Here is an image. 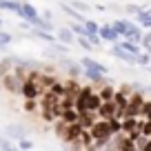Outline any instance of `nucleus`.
<instances>
[{
  "instance_id": "nucleus-14",
  "label": "nucleus",
  "mask_w": 151,
  "mask_h": 151,
  "mask_svg": "<svg viewBox=\"0 0 151 151\" xmlns=\"http://www.w3.org/2000/svg\"><path fill=\"white\" fill-rule=\"evenodd\" d=\"M60 9L65 11V14L69 16V18L78 20V22H85V20H87V18H85L82 14H78V9H73V7H71V5H67V2H62V5H60Z\"/></svg>"
},
{
  "instance_id": "nucleus-9",
  "label": "nucleus",
  "mask_w": 151,
  "mask_h": 151,
  "mask_svg": "<svg viewBox=\"0 0 151 151\" xmlns=\"http://www.w3.org/2000/svg\"><path fill=\"white\" fill-rule=\"evenodd\" d=\"M80 67H85V69H93V71H100V73L107 76V67H104L102 62L93 60V58H82V60H80Z\"/></svg>"
},
{
  "instance_id": "nucleus-8",
  "label": "nucleus",
  "mask_w": 151,
  "mask_h": 151,
  "mask_svg": "<svg viewBox=\"0 0 151 151\" xmlns=\"http://www.w3.org/2000/svg\"><path fill=\"white\" fill-rule=\"evenodd\" d=\"M5 136L11 140H20V138L27 136V129L20 127V124H9V127H5Z\"/></svg>"
},
{
  "instance_id": "nucleus-11",
  "label": "nucleus",
  "mask_w": 151,
  "mask_h": 151,
  "mask_svg": "<svg viewBox=\"0 0 151 151\" xmlns=\"http://www.w3.org/2000/svg\"><path fill=\"white\" fill-rule=\"evenodd\" d=\"M0 9H2V11H14L16 16H20V11H22V2H18V0H0Z\"/></svg>"
},
{
  "instance_id": "nucleus-32",
  "label": "nucleus",
  "mask_w": 151,
  "mask_h": 151,
  "mask_svg": "<svg viewBox=\"0 0 151 151\" xmlns=\"http://www.w3.org/2000/svg\"><path fill=\"white\" fill-rule=\"evenodd\" d=\"M42 18H45V20H51V11L45 9V11H42Z\"/></svg>"
},
{
  "instance_id": "nucleus-6",
  "label": "nucleus",
  "mask_w": 151,
  "mask_h": 151,
  "mask_svg": "<svg viewBox=\"0 0 151 151\" xmlns=\"http://www.w3.org/2000/svg\"><path fill=\"white\" fill-rule=\"evenodd\" d=\"M111 56H116L118 60H124L129 62V65H138V56H133V53H129L127 49H122L120 45H116V47H111Z\"/></svg>"
},
{
  "instance_id": "nucleus-34",
  "label": "nucleus",
  "mask_w": 151,
  "mask_h": 151,
  "mask_svg": "<svg viewBox=\"0 0 151 151\" xmlns=\"http://www.w3.org/2000/svg\"><path fill=\"white\" fill-rule=\"evenodd\" d=\"M0 27H2V18H0Z\"/></svg>"
},
{
  "instance_id": "nucleus-26",
  "label": "nucleus",
  "mask_w": 151,
  "mask_h": 151,
  "mask_svg": "<svg viewBox=\"0 0 151 151\" xmlns=\"http://www.w3.org/2000/svg\"><path fill=\"white\" fill-rule=\"evenodd\" d=\"M100 98H102V100H111V98H113V89H111L109 85H104L102 91H100Z\"/></svg>"
},
{
  "instance_id": "nucleus-35",
  "label": "nucleus",
  "mask_w": 151,
  "mask_h": 151,
  "mask_svg": "<svg viewBox=\"0 0 151 151\" xmlns=\"http://www.w3.org/2000/svg\"><path fill=\"white\" fill-rule=\"evenodd\" d=\"M149 91H151V87H149Z\"/></svg>"
},
{
  "instance_id": "nucleus-19",
  "label": "nucleus",
  "mask_w": 151,
  "mask_h": 151,
  "mask_svg": "<svg viewBox=\"0 0 151 151\" xmlns=\"http://www.w3.org/2000/svg\"><path fill=\"white\" fill-rule=\"evenodd\" d=\"M69 29L76 33V36H85V33H87V29H85V22H78V20H73V22L69 24Z\"/></svg>"
},
{
  "instance_id": "nucleus-21",
  "label": "nucleus",
  "mask_w": 151,
  "mask_h": 151,
  "mask_svg": "<svg viewBox=\"0 0 151 151\" xmlns=\"http://www.w3.org/2000/svg\"><path fill=\"white\" fill-rule=\"evenodd\" d=\"M76 40H78V45H80V47L82 49H85V51H93V45H91L89 42V38H87V36H78V38H76Z\"/></svg>"
},
{
  "instance_id": "nucleus-27",
  "label": "nucleus",
  "mask_w": 151,
  "mask_h": 151,
  "mask_svg": "<svg viewBox=\"0 0 151 151\" xmlns=\"http://www.w3.org/2000/svg\"><path fill=\"white\" fill-rule=\"evenodd\" d=\"M71 7H73V9H78V11H89L91 7L87 5V2H82V0H73V2H71Z\"/></svg>"
},
{
  "instance_id": "nucleus-28",
  "label": "nucleus",
  "mask_w": 151,
  "mask_h": 151,
  "mask_svg": "<svg viewBox=\"0 0 151 151\" xmlns=\"http://www.w3.org/2000/svg\"><path fill=\"white\" fill-rule=\"evenodd\" d=\"M24 109H27V111H36V109H38L36 98H27V100H24Z\"/></svg>"
},
{
  "instance_id": "nucleus-22",
  "label": "nucleus",
  "mask_w": 151,
  "mask_h": 151,
  "mask_svg": "<svg viewBox=\"0 0 151 151\" xmlns=\"http://www.w3.org/2000/svg\"><path fill=\"white\" fill-rule=\"evenodd\" d=\"M127 22H129V20H116V22H111V27L118 31V36H124V31H127Z\"/></svg>"
},
{
  "instance_id": "nucleus-2",
  "label": "nucleus",
  "mask_w": 151,
  "mask_h": 151,
  "mask_svg": "<svg viewBox=\"0 0 151 151\" xmlns=\"http://www.w3.org/2000/svg\"><path fill=\"white\" fill-rule=\"evenodd\" d=\"M2 87H5L9 93H20L22 91V78H20L16 71H7L2 76Z\"/></svg>"
},
{
  "instance_id": "nucleus-25",
  "label": "nucleus",
  "mask_w": 151,
  "mask_h": 151,
  "mask_svg": "<svg viewBox=\"0 0 151 151\" xmlns=\"http://www.w3.org/2000/svg\"><path fill=\"white\" fill-rule=\"evenodd\" d=\"M85 29H87V33H98L100 24H98V22H93V20H89V18H87V20H85ZM87 33H85V36H87Z\"/></svg>"
},
{
  "instance_id": "nucleus-7",
  "label": "nucleus",
  "mask_w": 151,
  "mask_h": 151,
  "mask_svg": "<svg viewBox=\"0 0 151 151\" xmlns=\"http://www.w3.org/2000/svg\"><path fill=\"white\" fill-rule=\"evenodd\" d=\"M98 36L102 38V40H107V42H116V40H118V31H116V29L111 27V24H102V27L98 29Z\"/></svg>"
},
{
  "instance_id": "nucleus-10",
  "label": "nucleus",
  "mask_w": 151,
  "mask_h": 151,
  "mask_svg": "<svg viewBox=\"0 0 151 151\" xmlns=\"http://www.w3.org/2000/svg\"><path fill=\"white\" fill-rule=\"evenodd\" d=\"M56 38L60 42H65V45H71L76 40V33L71 31L69 27H60V29H56Z\"/></svg>"
},
{
  "instance_id": "nucleus-20",
  "label": "nucleus",
  "mask_w": 151,
  "mask_h": 151,
  "mask_svg": "<svg viewBox=\"0 0 151 151\" xmlns=\"http://www.w3.org/2000/svg\"><path fill=\"white\" fill-rule=\"evenodd\" d=\"M11 40H14V36H11V33H7V31H0V51L9 47V42H11Z\"/></svg>"
},
{
  "instance_id": "nucleus-31",
  "label": "nucleus",
  "mask_w": 151,
  "mask_h": 151,
  "mask_svg": "<svg viewBox=\"0 0 151 151\" xmlns=\"http://www.w3.org/2000/svg\"><path fill=\"white\" fill-rule=\"evenodd\" d=\"M140 9H142V7H138V5H129V7H127V11H129V14H138Z\"/></svg>"
},
{
  "instance_id": "nucleus-4",
  "label": "nucleus",
  "mask_w": 151,
  "mask_h": 151,
  "mask_svg": "<svg viewBox=\"0 0 151 151\" xmlns=\"http://www.w3.org/2000/svg\"><path fill=\"white\" fill-rule=\"evenodd\" d=\"M20 93H22L24 98H38V96H40V87H38V82L33 80V78H24Z\"/></svg>"
},
{
  "instance_id": "nucleus-18",
  "label": "nucleus",
  "mask_w": 151,
  "mask_h": 151,
  "mask_svg": "<svg viewBox=\"0 0 151 151\" xmlns=\"http://www.w3.org/2000/svg\"><path fill=\"white\" fill-rule=\"evenodd\" d=\"M120 47L127 49L129 53H133V56H138V53H142V49L138 47V42H133V40H124V42H120Z\"/></svg>"
},
{
  "instance_id": "nucleus-12",
  "label": "nucleus",
  "mask_w": 151,
  "mask_h": 151,
  "mask_svg": "<svg viewBox=\"0 0 151 151\" xmlns=\"http://www.w3.org/2000/svg\"><path fill=\"white\" fill-rule=\"evenodd\" d=\"M31 36H33V38H40V40H45V42H49V45L56 40V38H53L47 29H40V27H31Z\"/></svg>"
},
{
  "instance_id": "nucleus-3",
  "label": "nucleus",
  "mask_w": 151,
  "mask_h": 151,
  "mask_svg": "<svg viewBox=\"0 0 151 151\" xmlns=\"http://www.w3.org/2000/svg\"><path fill=\"white\" fill-rule=\"evenodd\" d=\"M142 102H145V98H142L140 93L129 96V102H127V111H124V116H140V113H142Z\"/></svg>"
},
{
  "instance_id": "nucleus-24",
  "label": "nucleus",
  "mask_w": 151,
  "mask_h": 151,
  "mask_svg": "<svg viewBox=\"0 0 151 151\" xmlns=\"http://www.w3.org/2000/svg\"><path fill=\"white\" fill-rule=\"evenodd\" d=\"M14 140L11 138H7V136H2L0 138V149H5V151H14Z\"/></svg>"
},
{
  "instance_id": "nucleus-30",
  "label": "nucleus",
  "mask_w": 151,
  "mask_h": 151,
  "mask_svg": "<svg viewBox=\"0 0 151 151\" xmlns=\"http://www.w3.org/2000/svg\"><path fill=\"white\" fill-rule=\"evenodd\" d=\"M142 45H145L147 53H151V31L147 33V36H142Z\"/></svg>"
},
{
  "instance_id": "nucleus-29",
  "label": "nucleus",
  "mask_w": 151,
  "mask_h": 151,
  "mask_svg": "<svg viewBox=\"0 0 151 151\" xmlns=\"http://www.w3.org/2000/svg\"><path fill=\"white\" fill-rule=\"evenodd\" d=\"M18 147H20V149H33V142L27 140V136H24V138H20V140H18Z\"/></svg>"
},
{
  "instance_id": "nucleus-1",
  "label": "nucleus",
  "mask_w": 151,
  "mask_h": 151,
  "mask_svg": "<svg viewBox=\"0 0 151 151\" xmlns=\"http://www.w3.org/2000/svg\"><path fill=\"white\" fill-rule=\"evenodd\" d=\"M91 136H93V145H91V149H104V147L109 145V140H111L113 131L111 127H109V120H96L93 124H91Z\"/></svg>"
},
{
  "instance_id": "nucleus-13",
  "label": "nucleus",
  "mask_w": 151,
  "mask_h": 151,
  "mask_svg": "<svg viewBox=\"0 0 151 151\" xmlns=\"http://www.w3.org/2000/svg\"><path fill=\"white\" fill-rule=\"evenodd\" d=\"M82 73H85V78H87V80H91V82H98V85H104V73H100V71L85 69V67H82Z\"/></svg>"
},
{
  "instance_id": "nucleus-5",
  "label": "nucleus",
  "mask_w": 151,
  "mask_h": 151,
  "mask_svg": "<svg viewBox=\"0 0 151 151\" xmlns=\"http://www.w3.org/2000/svg\"><path fill=\"white\" fill-rule=\"evenodd\" d=\"M100 118L109 120V118H118V109H116V102L113 100H102V104L98 107Z\"/></svg>"
},
{
  "instance_id": "nucleus-15",
  "label": "nucleus",
  "mask_w": 151,
  "mask_h": 151,
  "mask_svg": "<svg viewBox=\"0 0 151 151\" xmlns=\"http://www.w3.org/2000/svg\"><path fill=\"white\" fill-rule=\"evenodd\" d=\"M36 16H40L36 7L29 5V2H22V11H20V18H24V20H33Z\"/></svg>"
},
{
  "instance_id": "nucleus-33",
  "label": "nucleus",
  "mask_w": 151,
  "mask_h": 151,
  "mask_svg": "<svg viewBox=\"0 0 151 151\" xmlns=\"http://www.w3.org/2000/svg\"><path fill=\"white\" fill-rule=\"evenodd\" d=\"M140 24H142V27H151V16H149V18L145 20V22H140Z\"/></svg>"
},
{
  "instance_id": "nucleus-23",
  "label": "nucleus",
  "mask_w": 151,
  "mask_h": 151,
  "mask_svg": "<svg viewBox=\"0 0 151 151\" xmlns=\"http://www.w3.org/2000/svg\"><path fill=\"white\" fill-rule=\"evenodd\" d=\"M65 65H67V69H69V73H71V76L82 73V69H80V65H78V62H73V60H65Z\"/></svg>"
},
{
  "instance_id": "nucleus-17",
  "label": "nucleus",
  "mask_w": 151,
  "mask_h": 151,
  "mask_svg": "<svg viewBox=\"0 0 151 151\" xmlns=\"http://www.w3.org/2000/svg\"><path fill=\"white\" fill-rule=\"evenodd\" d=\"M16 67V56H9V58H5V60L0 62V76H5L7 71H11Z\"/></svg>"
},
{
  "instance_id": "nucleus-16",
  "label": "nucleus",
  "mask_w": 151,
  "mask_h": 151,
  "mask_svg": "<svg viewBox=\"0 0 151 151\" xmlns=\"http://www.w3.org/2000/svg\"><path fill=\"white\" fill-rule=\"evenodd\" d=\"M100 104H102V98H100V96H96L93 91H91L89 98H87V109H85V111H98Z\"/></svg>"
}]
</instances>
